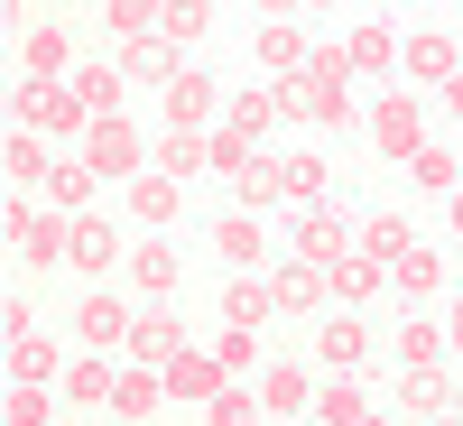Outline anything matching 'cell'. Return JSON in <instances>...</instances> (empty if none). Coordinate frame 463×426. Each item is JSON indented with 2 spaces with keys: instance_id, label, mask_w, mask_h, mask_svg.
<instances>
[{
  "instance_id": "obj_33",
  "label": "cell",
  "mask_w": 463,
  "mask_h": 426,
  "mask_svg": "<svg viewBox=\"0 0 463 426\" xmlns=\"http://www.w3.org/2000/svg\"><path fill=\"white\" fill-rule=\"evenodd\" d=\"M269 288H279V316H306V306H325V269L288 260V269H279V279H269Z\"/></svg>"
},
{
  "instance_id": "obj_28",
  "label": "cell",
  "mask_w": 463,
  "mask_h": 426,
  "mask_svg": "<svg viewBox=\"0 0 463 426\" xmlns=\"http://www.w3.org/2000/svg\"><path fill=\"white\" fill-rule=\"evenodd\" d=\"M269 316H279V288H269V279H241V288H222V325H269Z\"/></svg>"
},
{
  "instance_id": "obj_51",
  "label": "cell",
  "mask_w": 463,
  "mask_h": 426,
  "mask_svg": "<svg viewBox=\"0 0 463 426\" xmlns=\"http://www.w3.org/2000/svg\"><path fill=\"white\" fill-rule=\"evenodd\" d=\"M362 426H399V417H380V408H371V417H362Z\"/></svg>"
},
{
  "instance_id": "obj_34",
  "label": "cell",
  "mask_w": 463,
  "mask_h": 426,
  "mask_svg": "<svg viewBox=\"0 0 463 426\" xmlns=\"http://www.w3.org/2000/svg\"><path fill=\"white\" fill-rule=\"evenodd\" d=\"M390 288H408V297H436V288H445V251H427V241H417L408 260H390Z\"/></svg>"
},
{
  "instance_id": "obj_11",
  "label": "cell",
  "mask_w": 463,
  "mask_h": 426,
  "mask_svg": "<svg viewBox=\"0 0 463 426\" xmlns=\"http://www.w3.org/2000/svg\"><path fill=\"white\" fill-rule=\"evenodd\" d=\"M222 121H232V130H250V139H269L279 121H297V111H288V93H279V84H241V93L222 102Z\"/></svg>"
},
{
  "instance_id": "obj_50",
  "label": "cell",
  "mask_w": 463,
  "mask_h": 426,
  "mask_svg": "<svg viewBox=\"0 0 463 426\" xmlns=\"http://www.w3.org/2000/svg\"><path fill=\"white\" fill-rule=\"evenodd\" d=\"M288 10H297V0H260V19H288Z\"/></svg>"
},
{
  "instance_id": "obj_16",
  "label": "cell",
  "mask_w": 463,
  "mask_h": 426,
  "mask_svg": "<svg viewBox=\"0 0 463 426\" xmlns=\"http://www.w3.org/2000/svg\"><path fill=\"white\" fill-rule=\"evenodd\" d=\"M260 408L269 417H306L316 408V380H306L297 362H260Z\"/></svg>"
},
{
  "instance_id": "obj_26",
  "label": "cell",
  "mask_w": 463,
  "mask_h": 426,
  "mask_svg": "<svg viewBox=\"0 0 463 426\" xmlns=\"http://www.w3.org/2000/svg\"><path fill=\"white\" fill-rule=\"evenodd\" d=\"M213 251H222L232 269H260V251H269V232H260V213H222V222H213Z\"/></svg>"
},
{
  "instance_id": "obj_30",
  "label": "cell",
  "mask_w": 463,
  "mask_h": 426,
  "mask_svg": "<svg viewBox=\"0 0 463 426\" xmlns=\"http://www.w3.org/2000/svg\"><path fill=\"white\" fill-rule=\"evenodd\" d=\"M445 353H454L445 325H427V316H408V325H399V371H436Z\"/></svg>"
},
{
  "instance_id": "obj_47",
  "label": "cell",
  "mask_w": 463,
  "mask_h": 426,
  "mask_svg": "<svg viewBox=\"0 0 463 426\" xmlns=\"http://www.w3.org/2000/svg\"><path fill=\"white\" fill-rule=\"evenodd\" d=\"M445 343H454V362H463V288H454V306H445Z\"/></svg>"
},
{
  "instance_id": "obj_24",
  "label": "cell",
  "mask_w": 463,
  "mask_h": 426,
  "mask_svg": "<svg viewBox=\"0 0 463 426\" xmlns=\"http://www.w3.org/2000/svg\"><path fill=\"white\" fill-rule=\"evenodd\" d=\"M111 260H121L111 222H102V213H74V269H84V279H111Z\"/></svg>"
},
{
  "instance_id": "obj_32",
  "label": "cell",
  "mask_w": 463,
  "mask_h": 426,
  "mask_svg": "<svg viewBox=\"0 0 463 426\" xmlns=\"http://www.w3.org/2000/svg\"><path fill=\"white\" fill-rule=\"evenodd\" d=\"M158 167H167V176H204V167H213V130H167V139H158Z\"/></svg>"
},
{
  "instance_id": "obj_45",
  "label": "cell",
  "mask_w": 463,
  "mask_h": 426,
  "mask_svg": "<svg viewBox=\"0 0 463 426\" xmlns=\"http://www.w3.org/2000/svg\"><path fill=\"white\" fill-rule=\"evenodd\" d=\"M408 408H427V417H445V371H408Z\"/></svg>"
},
{
  "instance_id": "obj_1",
  "label": "cell",
  "mask_w": 463,
  "mask_h": 426,
  "mask_svg": "<svg viewBox=\"0 0 463 426\" xmlns=\"http://www.w3.org/2000/svg\"><path fill=\"white\" fill-rule=\"evenodd\" d=\"M279 93H288L297 121L343 130V121H353V56H343V47H316V56H306V74H288Z\"/></svg>"
},
{
  "instance_id": "obj_53",
  "label": "cell",
  "mask_w": 463,
  "mask_h": 426,
  "mask_svg": "<svg viewBox=\"0 0 463 426\" xmlns=\"http://www.w3.org/2000/svg\"><path fill=\"white\" fill-rule=\"evenodd\" d=\"M436 426H463V417H436Z\"/></svg>"
},
{
  "instance_id": "obj_22",
  "label": "cell",
  "mask_w": 463,
  "mask_h": 426,
  "mask_svg": "<svg viewBox=\"0 0 463 426\" xmlns=\"http://www.w3.org/2000/svg\"><path fill=\"white\" fill-rule=\"evenodd\" d=\"M176 185H185V176H167V167H148V176H130V213H139L148 232H158V222H176V204H185Z\"/></svg>"
},
{
  "instance_id": "obj_25",
  "label": "cell",
  "mask_w": 463,
  "mask_h": 426,
  "mask_svg": "<svg viewBox=\"0 0 463 426\" xmlns=\"http://www.w3.org/2000/svg\"><path fill=\"white\" fill-rule=\"evenodd\" d=\"M65 56H74V47H65V28H28V47H19V65H28V84H65V74H74Z\"/></svg>"
},
{
  "instance_id": "obj_41",
  "label": "cell",
  "mask_w": 463,
  "mask_h": 426,
  "mask_svg": "<svg viewBox=\"0 0 463 426\" xmlns=\"http://www.w3.org/2000/svg\"><path fill=\"white\" fill-rule=\"evenodd\" d=\"M204 417H213V426H260V390H241V380H222V390L204 399Z\"/></svg>"
},
{
  "instance_id": "obj_21",
  "label": "cell",
  "mask_w": 463,
  "mask_h": 426,
  "mask_svg": "<svg viewBox=\"0 0 463 426\" xmlns=\"http://www.w3.org/2000/svg\"><path fill=\"white\" fill-rule=\"evenodd\" d=\"M316 362H334V371L371 362V334H362V316H353V306H343V316H325V334H316Z\"/></svg>"
},
{
  "instance_id": "obj_20",
  "label": "cell",
  "mask_w": 463,
  "mask_h": 426,
  "mask_svg": "<svg viewBox=\"0 0 463 426\" xmlns=\"http://www.w3.org/2000/svg\"><path fill=\"white\" fill-rule=\"evenodd\" d=\"M306 417H316V426H362V417H371V390H362L353 371H334L325 390H316V408H306Z\"/></svg>"
},
{
  "instance_id": "obj_17",
  "label": "cell",
  "mask_w": 463,
  "mask_h": 426,
  "mask_svg": "<svg viewBox=\"0 0 463 426\" xmlns=\"http://www.w3.org/2000/svg\"><path fill=\"white\" fill-rule=\"evenodd\" d=\"M0 158H10V185H19V195L56 176V158H47V130H37V121H10V148H0Z\"/></svg>"
},
{
  "instance_id": "obj_48",
  "label": "cell",
  "mask_w": 463,
  "mask_h": 426,
  "mask_svg": "<svg viewBox=\"0 0 463 426\" xmlns=\"http://www.w3.org/2000/svg\"><path fill=\"white\" fill-rule=\"evenodd\" d=\"M445 222H454V241H463V185H454V195H445Z\"/></svg>"
},
{
  "instance_id": "obj_46",
  "label": "cell",
  "mask_w": 463,
  "mask_h": 426,
  "mask_svg": "<svg viewBox=\"0 0 463 426\" xmlns=\"http://www.w3.org/2000/svg\"><path fill=\"white\" fill-rule=\"evenodd\" d=\"M0 334H10V343H28V334H37V316H28V297H10V306H0Z\"/></svg>"
},
{
  "instance_id": "obj_29",
  "label": "cell",
  "mask_w": 463,
  "mask_h": 426,
  "mask_svg": "<svg viewBox=\"0 0 463 426\" xmlns=\"http://www.w3.org/2000/svg\"><path fill=\"white\" fill-rule=\"evenodd\" d=\"M0 371H10V380H37V390H47V380H65V353H56L47 334H28V343H10V362H0Z\"/></svg>"
},
{
  "instance_id": "obj_36",
  "label": "cell",
  "mask_w": 463,
  "mask_h": 426,
  "mask_svg": "<svg viewBox=\"0 0 463 426\" xmlns=\"http://www.w3.org/2000/svg\"><path fill=\"white\" fill-rule=\"evenodd\" d=\"M102 10H111V47H130V37H158L167 0H102Z\"/></svg>"
},
{
  "instance_id": "obj_43",
  "label": "cell",
  "mask_w": 463,
  "mask_h": 426,
  "mask_svg": "<svg viewBox=\"0 0 463 426\" xmlns=\"http://www.w3.org/2000/svg\"><path fill=\"white\" fill-rule=\"evenodd\" d=\"M213 362H222L232 380H241V371H260V334H250V325H222V334H213Z\"/></svg>"
},
{
  "instance_id": "obj_6",
  "label": "cell",
  "mask_w": 463,
  "mask_h": 426,
  "mask_svg": "<svg viewBox=\"0 0 463 426\" xmlns=\"http://www.w3.org/2000/svg\"><path fill=\"white\" fill-rule=\"evenodd\" d=\"M19 121H37L47 139H84L93 111L74 102V84H19Z\"/></svg>"
},
{
  "instance_id": "obj_5",
  "label": "cell",
  "mask_w": 463,
  "mask_h": 426,
  "mask_svg": "<svg viewBox=\"0 0 463 426\" xmlns=\"http://www.w3.org/2000/svg\"><path fill=\"white\" fill-rule=\"evenodd\" d=\"M130 297L121 288H84V297H74V334H84L93 343V353H130Z\"/></svg>"
},
{
  "instance_id": "obj_10",
  "label": "cell",
  "mask_w": 463,
  "mask_h": 426,
  "mask_svg": "<svg viewBox=\"0 0 463 426\" xmlns=\"http://www.w3.org/2000/svg\"><path fill=\"white\" fill-rule=\"evenodd\" d=\"M111 65H121L130 84H158V93H167L176 74H185V47H176V37H130V47L111 56Z\"/></svg>"
},
{
  "instance_id": "obj_13",
  "label": "cell",
  "mask_w": 463,
  "mask_h": 426,
  "mask_svg": "<svg viewBox=\"0 0 463 426\" xmlns=\"http://www.w3.org/2000/svg\"><path fill=\"white\" fill-rule=\"evenodd\" d=\"M158 408H167V380L148 371V362H130L121 380H111V417H121V426H148Z\"/></svg>"
},
{
  "instance_id": "obj_12",
  "label": "cell",
  "mask_w": 463,
  "mask_h": 426,
  "mask_svg": "<svg viewBox=\"0 0 463 426\" xmlns=\"http://www.w3.org/2000/svg\"><path fill=\"white\" fill-rule=\"evenodd\" d=\"M213 111H222V93H213V74H204V65H185L176 84H167V130H204Z\"/></svg>"
},
{
  "instance_id": "obj_35",
  "label": "cell",
  "mask_w": 463,
  "mask_h": 426,
  "mask_svg": "<svg viewBox=\"0 0 463 426\" xmlns=\"http://www.w3.org/2000/svg\"><path fill=\"white\" fill-rule=\"evenodd\" d=\"M408 176L427 185V195H454V185H463V148H436V139H427V148L408 158Z\"/></svg>"
},
{
  "instance_id": "obj_18",
  "label": "cell",
  "mask_w": 463,
  "mask_h": 426,
  "mask_svg": "<svg viewBox=\"0 0 463 426\" xmlns=\"http://www.w3.org/2000/svg\"><path fill=\"white\" fill-rule=\"evenodd\" d=\"M185 353V325L167 316V306H148V316L130 325V362H148V371H158V362H176Z\"/></svg>"
},
{
  "instance_id": "obj_52",
  "label": "cell",
  "mask_w": 463,
  "mask_h": 426,
  "mask_svg": "<svg viewBox=\"0 0 463 426\" xmlns=\"http://www.w3.org/2000/svg\"><path fill=\"white\" fill-rule=\"evenodd\" d=\"M297 10H334V0H297Z\"/></svg>"
},
{
  "instance_id": "obj_39",
  "label": "cell",
  "mask_w": 463,
  "mask_h": 426,
  "mask_svg": "<svg viewBox=\"0 0 463 426\" xmlns=\"http://www.w3.org/2000/svg\"><path fill=\"white\" fill-rule=\"evenodd\" d=\"M213 167H222L232 185H241V176L260 167V139H250V130H232V121H222V130H213Z\"/></svg>"
},
{
  "instance_id": "obj_49",
  "label": "cell",
  "mask_w": 463,
  "mask_h": 426,
  "mask_svg": "<svg viewBox=\"0 0 463 426\" xmlns=\"http://www.w3.org/2000/svg\"><path fill=\"white\" fill-rule=\"evenodd\" d=\"M445 111H454V121H463V74H454V84H445Z\"/></svg>"
},
{
  "instance_id": "obj_23",
  "label": "cell",
  "mask_w": 463,
  "mask_h": 426,
  "mask_svg": "<svg viewBox=\"0 0 463 426\" xmlns=\"http://www.w3.org/2000/svg\"><path fill=\"white\" fill-rule=\"evenodd\" d=\"M325 288H334V306H362V297H380V288H390V260H343V269H325Z\"/></svg>"
},
{
  "instance_id": "obj_14",
  "label": "cell",
  "mask_w": 463,
  "mask_h": 426,
  "mask_svg": "<svg viewBox=\"0 0 463 426\" xmlns=\"http://www.w3.org/2000/svg\"><path fill=\"white\" fill-rule=\"evenodd\" d=\"M306 28L297 19H260V65H269V84H288V74H306Z\"/></svg>"
},
{
  "instance_id": "obj_8",
  "label": "cell",
  "mask_w": 463,
  "mask_h": 426,
  "mask_svg": "<svg viewBox=\"0 0 463 426\" xmlns=\"http://www.w3.org/2000/svg\"><path fill=\"white\" fill-rule=\"evenodd\" d=\"M297 260L306 269H343V260H353V222H343L334 204H306L297 213Z\"/></svg>"
},
{
  "instance_id": "obj_40",
  "label": "cell",
  "mask_w": 463,
  "mask_h": 426,
  "mask_svg": "<svg viewBox=\"0 0 463 426\" xmlns=\"http://www.w3.org/2000/svg\"><path fill=\"white\" fill-rule=\"evenodd\" d=\"M93 185H102V176H93L84 158H56V176H47V204H65V213H74V204H93Z\"/></svg>"
},
{
  "instance_id": "obj_54",
  "label": "cell",
  "mask_w": 463,
  "mask_h": 426,
  "mask_svg": "<svg viewBox=\"0 0 463 426\" xmlns=\"http://www.w3.org/2000/svg\"><path fill=\"white\" fill-rule=\"evenodd\" d=\"M408 10H427V0H408Z\"/></svg>"
},
{
  "instance_id": "obj_44",
  "label": "cell",
  "mask_w": 463,
  "mask_h": 426,
  "mask_svg": "<svg viewBox=\"0 0 463 426\" xmlns=\"http://www.w3.org/2000/svg\"><path fill=\"white\" fill-rule=\"evenodd\" d=\"M10 426H47V390L37 380H10Z\"/></svg>"
},
{
  "instance_id": "obj_4",
  "label": "cell",
  "mask_w": 463,
  "mask_h": 426,
  "mask_svg": "<svg viewBox=\"0 0 463 426\" xmlns=\"http://www.w3.org/2000/svg\"><path fill=\"white\" fill-rule=\"evenodd\" d=\"M362 121H371V148H380V158H399V167L427 148V111H417V93H408V84H399V93H380Z\"/></svg>"
},
{
  "instance_id": "obj_38",
  "label": "cell",
  "mask_w": 463,
  "mask_h": 426,
  "mask_svg": "<svg viewBox=\"0 0 463 426\" xmlns=\"http://www.w3.org/2000/svg\"><path fill=\"white\" fill-rule=\"evenodd\" d=\"M362 251H371V260H408V251H417L408 213H371V222H362Z\"/></svg>"
},
{
  "instance_id": "obj_2",
  "label": "cell",
  "mask_w": 463,
  "mask_h": 426,
  "mask_svg": "<svg viewBox=\"0 0 463 426\" xmlns=\"http://www.w3.org/2000/svg\"><path fill=\"white\" fill-rule=\"evenodd\" d=\"M10 251H19V260H37V269L74 260V213H65V204H47V213H37L28 195H10Z\"/></svg>"
},
{
  "instance_id": "obj_15",
  "label": "cell",
  "mask_w": 463,
  "mask_h": 426,
  "mask_svg": "<svg viewBox=\"0 0 463 426\" xmlns=\"http://www.w3.org/2000/svg\"><path fill=\"white\" fill-rule=\"evenodd\" d=\"M130 288H148V306H167V297L185 288V269H176V251L158 241V232H148V241L130 251Z\"/></svg>"
},
{
  "instance_id": "obj_9",
  "label": "cell",
  "mask_w": 463,
  "mask_h": 426,
  "mask_svg": "<svg viewBox=\"0 0 463 426\" xmlns=\"http://www.w3.org/2000/svg\"><path fill=\"white\" fill-rule=\"evenodd\" d=\"M158 380H167V399H176V408H204V399L222 390V380H232V371H222L213 353H195V343H185V353H176V362H158Z\"/></svg>"
},
{
  "instance_id": "obj_37",
  "label": "cell",
  "mask_w": 463,
  "mask_h": 426,
  "mask_svg": "<svg viewBox=\"0 0 463 426\" xmlns=\"http://www.w3.org/2000/svg\"><path fill=\"white\" fill-rule=\"evenodd\" d=\"M279 167H288V204H325V185H334V176H325V158H316V148H288Z\"/></svg>"
},
{
  "instance_id": "obj_27",
  "label": "cell",
  "mask_w": 463,
  "mask_h": 426,
  "mask_svg": "<svg viewBox=\"0 0 463 426\" xmlns=\"http://www.w3.org/2000/svg\"><path fill=\"white\" fill-rule=\"evenodd\" d=\"M65 84H74V102L102 121V111H121V84H130V74H121V65H74Z\"/></svg>"
},
{
  "instance_id": "obj_7",
  "label": "cell",
  "mask_w": 463,
  "mask_h": 426,
  "mask_svg": "<svg viewBox=\"0 0 463 426\" xmlns=\"http://www.w3.org/2000/svg\"><path fill=\"white\" fill-rule=\"evenodd\" d=\"M399 74H408V84H454V74H463V47H454V37L445 28H417V37H399Z\"/></svg>"
},
{
  "instance_id": "obj_3",
  "label": "cell",
  "mask_w": 463,
  "mask_h": 426,
  "mask_svg": "<svg viewBox=\"0 0 463 426\" xmlns=\"http://www.w3.org/2000/svg\"><path fill=\"white\" fill-rule=\"evenodd\" d=\"M84 167H93L102 185H130V176H148V148H139V130L121 121V111H102V121L84 130Z\"/></svg>"
},
{
  "instance_id": "obj_19",
  "label": "cell",
  "mask_w": 463,
  "mask_h": 426,
  "mask_svg": "<svg viewBox=\"0 0 463 426\" xmlns=\"http://www.w3.org/2000/svg\"><path fill=\"white\" fill-rule=\"evenodd\" d=\"M343 56H353V74H399V28L390 19H362L353 37H343Z\"/></svg>"
},
{
  "instance_id": "obj_31",
  "label": "cell",
  "mask_w": 463,
  "mask_h": 426,
  "mask_svg": "<svg viewBox=\"0 0 463 426\" xmlns=\"http://www.w3.org/2000/svg\"><path fill=\"white\" fill-rule=\"evenodd\" d=\"M111 380H121V362H102V353L93 362H65V399L74 408H111Z\"/></svg>"
},
{
  "instance_id": "obj_42",
  "label": "cell",
  "mask_w": 463,
  "mask_h": 426,
  "mask_svg": "<svg viewBox=\"0 0 463 426\" xmlns=\"http://www.w3.org/2000/svg\"><path fill=\"white\" fill-rule=\"evenodd\" d=\"M204 28H213V0H167V19H158V37H176V47H195Z\"/></svg>"
}]
</instances>
